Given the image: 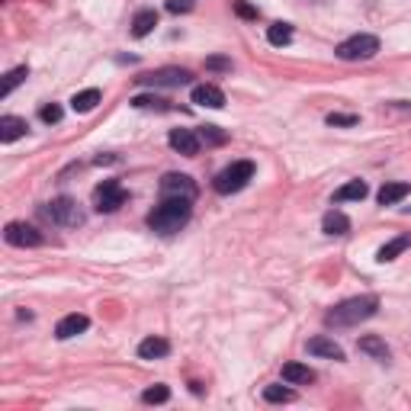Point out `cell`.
<instances>
[{"mask_svg":"<svg viewBox=\"0 0 411 411\" xmlns=\"http://www.w3.org/2000/svg\"><path fill=\"white\" fill-rule=\"evenodd\" d=\"M100 103V90L97 87H87V90H81V94L71 97V110L74 112H90Z\"/></svg>","mask_w":411,"mask_h":411,"instance_id":"obj_22","label":"cell"},{"mask_svg":"<svg viewBox=\"0 0 411 411\" xmlns=\"http://www.w3.org/2000/svg\"><path fill=\"white\" fill-rule=\"evenodd\" d=\"M141 84L148 87H180V84H190L193 74H190L187 68H161V71H148V74L139 77Z\"/></svg>","mask_w":411,"mask_h":411,"instance_id":"obj_6","label":"cell"},{"mask_svg":"<svg viewBox=\"0 0 411 411\" xmlns=\"http://www.w3.org/2000/svg\"><path fill=\"white\" fill-rule=\"evenodd\" d=\"M267 42H270V46H290L292 42V26L290 23H273V26L267 29Z\"/></svg>","mask_w":411,"mask_h":411,"instance_id":"obj_25","label":"cell"},{"mask_svg":"<svg viewBox=\"0 0 411 411\" xmlns=\"http://www.w3.org/2000/svg\"><path fill=\"white\" fill-rule=\"evenodd\" d=\"M408 248H411V234H399V238H392L389 244H383V248H379L376 261H379V263H389V261H395V257H399L402 251H408Z\"/></svg>","mask_w":411,"mask_h":411,"instance_id":"obj_18","label":"cell"},{"mask_svg":"<svg viewBox=\"0 0 411 411\" xmlns=\"http://www.w3.org/2000/svg\"><path fill=\"white\" fill-rule=\"evenodd\" d=\"M154 26H158V13H154V10H139L135 19H132V36H135V39L148 36Z\"/></svg>","mask_w":411,"mask_h":411,"instance_id":"obj_21","label":"cell"},{"mask_svg":"<svg viewBox=\"0 0 411 411\" xmlns=\"http://www.w3.org/2000/svg\"><path fill=\"white\" fill-rule=\"evenodd\" d=\"M193 199H180V197H164V203L154 206L148 212V225L161 234H174L180 232L183 225L190 222V212H193Z\"/></svg>","mask_w":411,"mask_h":411,"instance_id":"obj_2","label":"cell"},{"mask_svg":"<svg viewBox=\"0 0 411 411\" xmlns=\"http://www.w3.org/2000/svg\"><path fill=\"white\" fill-rule=\"evenodd\" d=\"M26 132H29L26 119H19V116H0V141H3V145L23 139Z\"/></svg>","mask_w":411,"mask_h":411,"instance_id":"obj_12","label":"cell"},{"mask_svg":"<svg viewBox=\"0 0 411 411\" xmlns=\"http://www.w3.org/2000/svg\"><path fill=\"white\" fill-rule=\"evenodd\" d=\"M3 241L13 244V248H39L42 244V232H36L26 222H10L3 228Z\"/></svg>","mask_w":411,"mask_h":411,"instance_id":"obj_8","label":"cell"},{"mask_svg":"<svg viewBox=\"0 0 411 411\" xmlns=\"http://www.w3.org/2000/svg\"><path fill=\"white\" fill-rule=\"evenodd\" d=\"M42 215L46 219H52L55 225H81V209H77V203L74 199H68V197H58V199H52V203L42 209Z\"/></svg>","mask_w":411,"mask_h":411,"instance_id":"obj_5","label":"cell"},{"mask_svg":"<svg viewBox=\"0 0 411 411\" xmlns=\"http://www.w3.org/2000/svg\"><path fill=\"white\" fill-rule=\"evenodd\" d=\"M376 312H379V296H354V299L337 302L325 315V325L328 328H350V325L366 321V318H373Z\"/></svg>","mask_w":411,"mask_h":411,"instance_id":"obj_1","label":"cell"},{"mask_svg":"<svg viewBox=\"0 0 411 411\" xmlns=\"http://www.w3.org/2000/svg\"><path fill=\"white\" fill-rule=\"evenodd\" d=\"M129 193L116 183V180H103L97 187V212H116L119 206H126Z\"/></svg>","mask_w":411,"mask_h":411,"instance_id":"obj_7","label":"cell"},{"mask_svg":"<svg viewBox=\"0 0 411 411\" xmlns=\"http://www.w3.org/2000/svg\"><path fill=\"white\" fill-rule=\"evenodd\" d=\"M408 193H411L408 183H385V187L379 190V206H395V203H402Z\"/></svg>","mask_w":411,"mask_h":411,"instance_id":"obj_23","label":"cell"},{"mask_svg":"<svg viewBox=\"0 0 411 411\" xmlns=\"http://www.w3.org/2000/svg\"><path fill=\"white\" fill-rule=\"evenodd\" d=\"M308 354H315V357H328V360H344V347L334 344L331 337H312L308 341Z\"/></svg>","mask_w":411,"mask_h":411,"instance_id":"obj_15","label":"cell"},{"mask_svg":"<svg viewBox=\"0 0 411 411\" xmlns=\"http://www.w3.org/2000/svg\"><path fill=\"white\" fill-rule=\"evenodd\" d=\"M168 399H170V389H168V385H161V383L141 392V402H145V405H164Z\"/></svg>","mask_w":411,"mask_h":411,"instance_id":"obj_26","label":"cell"},{"mask_svg":"<svg viewBox=\"0 0 411 411\" xmlns=\"http://www.w3.org/2000/svg\"><path fill=\"white\" fill-rule=\"evenodd\" d=\"M132 106H135V110H158V112L170 110L168 100H161V97H135V100H132Z\"/></svg>","mask_w":411,"mask_h":411,"instance_id":"obj_28","label":"cell"},{"mask_svg":"<svg viewBox=\"0 0 411 411\" xmlns=\"http://www.w3.org/2000/svg\"><path fill=\"white\" fill-rule=\"evenodd\" d=\"M161 197H180V199H197V183L187 174H164L161 180Z\"/></svg>","mask_w":411,"mask_h":411,"instance_id":"obj_9","label":"cell"},{"mask_svg":"<svg viewBox=\"0 0 411 411\" xmlns=\"http://www.w3.org/2000/svg\"><path fill=\"white\" fill-rule=\"evenodd\" d=\"M321 232H325V234H347V232H350V219H347L344 212L331 209V212L321 219Z\"/></svg>","mask_w":411,"mask_h":411,"instance_id":"obj_20","label":"cell"},{"mask_svg":"<svg viewBox=\"0 0 411 411\" xmlns=\"http://www.w3.org/2000/svg\"><path fill=\"white\" fill-rule=\"evenodd\" d=\"M254 177V164L251 161H234V164H228V168L215 177V193H222V197H228V193H238V190L248 187V180Z\"/></svg>","mask_w":411,"mask_h":411,"instance_id":"obj_4","label":"cell"},{"mask_svg":"<svg viewBox=\"0 0 411 411\" xmlns=\"http://www.w3.org/2000/svg\"><path fill=\"white\" fill-rule=\"evenodd\" d=\"M357 347L363 350V354H370L373 360H379V363H389V357H392V350H389V344H385L383 337H376V334H366L357 341Z\"/></svg>","mask_w":411,"mask_h":411,"instance_id":"obj_13","label":"cell"},{"mask_svg":"<svg viewBox=\"0 0 411 411\" xmlns=\"http://www.w3.org/2000/svg\"><path fill=\"white\" fill-rule=\"evenodd\" d=\"M42 122H61V106L58 103H48V106H42Z\"/></svg>","mask_w":411,"mask_h":411,"instance_id":"obj_29","label":"cell"},{"mask_svg":"<svg viewBox=\"0 0 411 411\" xmlns=\"http://www.w3.org/2000/svg\"><path fill=\"white\" fill-rule=\"evenodd\" d=\"M203 139L212 141V145H222V141H225V132H219L215 126H206V129H203Z\"/></svg>","mask_w":411,"mask_h":411,"instance_id":"obj_33","label":"cell"},{"mask_svg":"<svg viewBox=\"0 0 411 411\" xmlns=\"http://www.w3.org/2000/svg\"><path fill=\"white\" fill-rule=\"evenodd\" d=\"M234 13H238V17H244V19H257V10H254L251 3H244V0H238V3H234Z\"/></svg>","mask_w":411,"mask_h":411,"instance_id":"obj_34","label":"cell"},{"mask_svg":"<svg viewBox=\"0 0 411 411\" xmlns=\"http://www.w3.org/2000/svg\"><path fill=\"white\" fill-rule=\"evenodd\" d=\"M366 193H370V187H366V180H350V183H344V187L334 193V203H350V199H366Z\"/></svg>","mask_w":411,"mask_h":411,"instance_id":"obj_19","label":"cell"},{"mask_svg":"<svg viewBox=\"0 0 411 411\" xmlns=\"http://www.w3.org/2000/svg\"><path fill=\"white\" fill-rule=\"evenodd\" d=\"M97 164H116V158H112V154H100V158H97Z\"/></svg>","mask_w":411,"mask_h":411,"instance_id":"obj_35","label":"cell"},{"mask_svg":"<svg viewBox=\"0 0 411 411\" xmlns=\"http://www.w3.org/2000/svg\"><path fill=\"white\" fill-rule=\"evenodd\" d=\"M193 0H168V13H190Z\"/></svg>","mask_w":411,"mask_h":411,"instance_id":"obj_32","label":"cell"},{"mask_svg":"<svg viewBox=\"0 0 411 411\" xmlns=\"http://www.w3.org/2000/svg\"><path fill=\"white\" fill-rule=\"evenodd\" d=\"M328 126H357V116H347V112H331V116H328Z\"/></svg>","mask_w":411,"mask_h":411,"instance_id":"obj_31","label":"cell"},{"mask_svg":"<svg viewBox=\"0 0 411 411\" xmlns=\"http://www.w3.org/2000/svg\"><path fill=\"white\" fill-rule=\"evenodd\" d=\"M263 399H267V402H292L296 392L286 389V385H267V389H263Z\"/></svg>","mask_w":411,"mask_h":411,"instance_id":"obj_27","label":"cell"},{"mask_svg":"<svg viewBox=\"0 0 411 411\" xmlns=\"http://www.w3.org/2000/svg\"><path fill=\"white\" fill-rule=\"evenodd\" d=\"M206 68H209V71H232V61L212 55V58H206Z\"/></svg>","mask_w":411,"mask_h":411,"instance_id":"obj_30","label":"cell"},{"mask_svg":"<svg viewBox=\"0 0 411 411\" xmlns=\"http://www.w3.org/2000/svg\"><path fill=\"white\" fill-rule=\"evenodd\" d=\"M26 77H29V68H26V65L13 68V71H10V74L3 77V84H0V97H10L19 84H23V81H26Z\"/></svg>","mask_w":411,"mask_h":411,"instance_id":"obj_24","label":"cell"},{"mask_svg":"<svg viewBox=\"0 0 411 411\" xmlns=\"http://www.w3.org/2000/svg\"><path fill=\"white\" fill-rule=\"evenodd\" d=\"M193 103L209 106V110H222V106H225V94L219 90V87H212V84H199V87H193Z\"/></svg>","mask_w":411,"mask_h":411,"instance_id":"obj_14","label":"cell"},{"mask_svg":"<svg viewBox=\"0 0 411 411\" xmlns=\"http://www.w3.org/2000/svg\"><path fill=\"white\" fill-rule=\"evenodd\" d=\"M87 328H90V318H87V315H77V312H71V315H65V318H61V321L55 325V337H58V341H68V337L84 334Z\"/></svg>","mask_w":411,"mask_h":411,"instance_id":"obj_10","label":"cell"},{"mask_svg":"<svg viewBox=\"0 0 411 411\" xmlns=\"http://www.w3.org/2000/svg\"><path fill=\"white\" fill-rule=\"evenodd\" d=\"M168 141H170V148L180 151V154H187V158L199 154V135L193 129H174Z\"/></svg>","mask_w":411,"mask_h":411,"instance_id":"obj_11","label":"cell"},{"mask_svg":"<svg viewBox=\"0 0 411 411\" xmlns=\"http://www.w3.org/2000/svg\"><path fill=\"white\" fill-rule=\"evenodd\" d=\"M334 52L341 61H366V58H373L379 52V39L370 36V32H357V36L344 39Z\"/></svg>","mask_w":411,"mask_h":411,"instance_id":"obj_3","label":"cell"},{"mask_svg":"<svg viewBox=\"0 0 411 411\" xmlns=\"http://www.w3.org/2000/svg\"><path fill=\"white\" fill-rule=\"evenodd\" d=\"M283 379L290 385H308L315 383V370H308L305 363H283Z\"/></svg>","mask_w":411,"mask_h":411,"instance_id":"obj_16","label":"cell"},{"mask_svg":"<svg viewBox=\"0 0 411 411\" xmlns=\"http://www.w3.org/2000/svg\"><path fill=\"white\" fill-rule=\"evenodd\" d=\"M170 354V344L164 337H145L139 344V357L141 360H158V357H168Z\"/></svg>","mask_w":411,"mask_h":411,"instance_id":"obj_17","label":"cell"}]
</instances>
